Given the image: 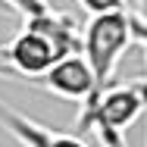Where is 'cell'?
Instances as JSON below:
<instances>
[{
  "label": "cell",
  "mask_w": 147,
  "mask_h": 147,
  "mask_svg": "<svg viewBox=\"0 0 147 147\" xmlns=\"http://www.w3.org/2000/svg\"><path fill=\"white\" fill-rule=\"evenodd\" d=\"M147 113V78L110 85L103 94H97L82 107V116L75 122L78 131H94L103 147H128L125 131L138 116Z\"/></svg>",
  "instance_id": "cell-1"
},
{
  "label": "cell",
  "mask_w": 147,
  "mask_h": 147,
  "mask_svg": "<svg viewBox=\"0 0 147 147\" xmlns=\"http://www.w3.org/2000/svg\"><path fill=\"white\" fill-rule=\"evenodd\" d=\"M135 44L131 28V13H110V16H94L82 25V57L94 72L97 94L110 88V78L116 72L119 59Z\"/></svg>",
  "instance_id": "cell-2"
},
{
  "label": "cell",
  "mask_w": 147,
  "mask_h": 147,
  "mask_svg": "<svg viewBox=\"0 0 147 147\" xmlns=\"http://www.w3.org/2000/svg\"><path fill=\"white\" fill-rule=\"evenodd\" d=\"M3 53H6L9 72L22 78H44L63 59V50L53 44V38L31 19H25V28L9 44H3Z\"/></svg>",
  "instance_id": "cell-3"
},
{
  "label": "cell",
  "mask_w": 147,
  "mask_h": 147,
  "mask_svg": "<svg viewBox=\"0 0 147 147\" xmlns=\"http://www.w3.org/2000/svg\"><path fill=\"white\" fill-rule=\"evenodd\" d=\"M0 128L9 138H16L22 147H91L75 131H57L50 125H41V122H34L31 116L13 110L3 100H0Z\"/></svg>",
  "instance_id": "cell-4"
},
{
  "label": "cell",
  "mask_w": 147,
  "mask_h": 147,
  "mask_svg": "<svg viewBox=\"0 0 147 147\" xmlns=\"http://www.w3.org/2000/svg\"><path fill=\"white\" fill-rule=\"evenodd\" d=\"M44 88L50 91V94H57L63 100H75V103H88L97 97V85H94V72H91V66L85 63L82 53H75V57H63L44 75Z\"/></svg>",
  "instance_id": "cell-5"
},
{
  "label": "cell",
  "mask_w": 147,
  "mask_h": 147,
  "mask_svg": "<svg viewBox=\"0 0 147 147\" xmlns=\"http://www.w3.org/2000/svg\"><path fill=\"white\" fill-rule=\"evenodd\" d=\"M78 6L94 16H110V13H128V0H78Z\"/></svg>",
  "instance_id": "cell-6"
},
{
  "label": "cell",
  "mask_w": 147,
  "mask_h": 147,
  "mask_svg": "<svg viewBox=\"0 0 147 147\" xmlns=\"http://www.w3.org/2000/svg\"><path fill=\"white\" fill-rule=\"evenodd\" d=\"M9 9H16L19 16H25V19H34V16H41V13H47L50 9V3L47 0H3Z\"/></svg>",
  "instance_id": "cell-7"
},
{
  "label": "cell",
  "mask_w": 147,
  "mask_h": 147,
  "mask_svg": "<svg viewBox=\"0 0 147 147\" xmlns=\"http://www.w3.org/2000/svg\"><path fill=\"white\" fill-rule=\"evenodd\" d=\"M0 75H13L9 66H6V53H3V47H0Z\"/></svg>",
  "instance_id": "cell-8"
},
{
  "label": "cell",
  "mask_w": 147,
  "mask_h": 147,
  "mask_svg": "<svg viewBox=\"0 0 147 147\" xmlns=\"http://www.w3.org/2000/svg\"><path fill=\"white\" fill-rule=\"evenodd\" d=\"M144 3H147V0H144Z\"/></svg>",
  "instance_id": "cell-9"
}]
</instances>
